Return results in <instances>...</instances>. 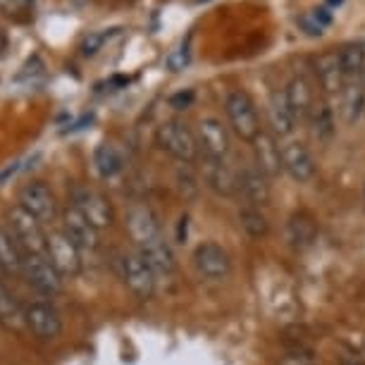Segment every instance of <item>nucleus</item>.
Segmentation results:
<instances>
[{"instance_id":"nucleus-31","label":"nucleus","mask_w":365,"mask_h":365,"mask_svg":"<svg viewBox=\"0 0 365 365\" xmlns=\"http://www.w3.org/2000/svg\"><path fill=\"white\" fill-rule=\"evenodd\" d=\"M177 182H179V191H182L187 198H194L198 194V179L191 175V172H179L177 175Z\"/></svg>"},{"instance_id":"nucleus-1","label":"nucleus","mask_w":365,"mask_h":365,"mask_svg":"<svg viewBox=\"0 0 365 365\" xmlns=\"http://www.w3.org/2000/svg\"><path fill=\"white\" fill-rule=\"evenodd\" d=\"M225 113H227V122H230L232 132L237 134L241 141L251 143L263 132L256 103L251 101L249 93L241 91V88H232V91L225 96Z\"/></svg>"},{"instance_id":"nucleus-5","label":"nucleus","mask_w":365,"mask_h":365,"mask_svg":"<svg viewBox=\"0 0 365 365\" xmlns=\"http://www.w3.org/2000/svg\"><path fill=\"white\" fill-rule=\"evenodd\" d=\"M22 277L29 282L38 294L48 296V299L63 294V289H65V277L55 270V265L46 256H41V253H26Z\"/></svg>"},{"instance_id":"nucleus-39","label":"nucleus","mask_w":365,"mask_h":365,"mask_svg":"<svg viewBox=\"0 0 365 365\" xmlns=\"http://www.w3.org/2000/svg\"><path fill=\"white\" fill-rule=\"evenodd\" d=\"M341 3H344V0H327V5H329V8H339Z\"/></svg>"},{"instance_id":"nucleus-10","label":"nucleus","mask_w":365,"mask_h":365,"mask_svg":"<svg viewBox=\"0 0 365 365\" xmlns=\"http://www.w3.org/2000/svg\"><path fill=\"white\" fill-rule=\"evenodd\" d=\"M282 170H284V175L292 177L294 182L308 184V182H313L315 172H318V165H315V158L311 150H308L306 143H301L296 139H287V141H282Z\"/></svg>"},{"instance_id":"nucleus-11","label":"nucleus","mask_w":365,"mask_h":365,"mask_svg":"<svg viewBox=\"0 0 365 365\" xmlns=\"http://www.w3.org/2000/svg\"><path fill=\"white\" fill-rule=\"evenodd\" d=\"M196 139H198V148L203 150L205 158H212V160H227L232 150L230 143V132L222 125V120L217 117H203L196 127Z\"/></svg>"},{"instance_id":"nucleus-4","label":"nucleus","mask_w":365,"mask_h":365,"mask_svg":"<svg viewBox=\"0 0 365 365\" xmlns=\"http://www.w3.org/2000/svg\"><path fill=\"white\" fill-rule=\"evenodd\" d=\"M8 227L26 253H41V256H46L48 234L43 232V225H41L29 210H24L19 203L12 205L8 210Z\"/></svg>"},{"instance_id":"nucleus-25","label":"nucleus","mask_w":365,"mask_h":365,"mask_svg":"<svg viewBox=\"0 0 365 365\" xmlns=\"http://www.w3.org/2000/svg\"><path fill=\"white\" fill-rule=\"evenodd\" d=\"M308 125H311V134L315 141L320 143H329L334 139L336 134V115L329 103L325 101H318L308 115Z\"/></svg>"},{"instance_id":"nucleus-23","label":"nucleus","mask_w":365,"mask_h":365,"mask_svg":"<svg viewBox=\"0 0 365 365\" xmlns=\"http://www.w3.org/2000/svg\"><path fill=\"white\" fill-rule=\"evenodd\" d=\"M143 256V260L153 267V272L158 277H172V274L177 272V258H175V251H172V246L168 244V239H158L153 244L148 246H141V249H136Z\"/></svg>"},{"instance_id":"nucleus-28","label":"nucleus","mask_w":365,"mask_h":365,"mask_svg":"<svg viewBox=\"0 0 365 365\" xmlns=\"http://www.w3.org/2000/svg\"><path fill=\"white\" fill-rule=\"evenodd\" d=\"M341 55V65L346 72L349 81H361L365 84V43H346L339 51Z\"/></svg>"},{"instance_id":"nucleus-29","label":"nucleus","mask_w":365,"mask_h":365,"mask_svg":"<svg viewBox=\"0 0 365 365\" xmlns=\"http://www.w3.org/2000/svg\"><path fill=\"white\" fill-rule=\"evenodd\" d=\"M93 165H96V170H98V175L108 179V177H113L122 170V158H120V153H117L115 146H110V143H101L93 153Z\"/></svg>"},{"instance_id":"nucleus-17","label":"nucleus","mask_w":365,"mask_h":365,"mask_svg":"<svg viewBox=\"0 0 365 365\" xmlns=\"http://www.w3.org/2000/svg\"><path fill=\"white\" fill-rule=\"evenodd\" d=\"M315 77H318V84L327 96L341 93V88L346 86L349 79L346 72H344L339 51H325L322 55H318V60H315Z\"/></svg>"},{"instance_id":"nucleus-21","label":"nucleus","mask_w":365,"mask_h":365,"mask_svg":"<svg viewBox=\"0 0 365 365\" xmlns=\"http://www.w3.org/2000/svg\"><path fill=\"white\" fill-rule=\"evenodd\" d=\"M282 91H284V98L289 103V108H292L296 122L308 120L313 106L318 103V101H315L313 86L308 84V79L301 77V74H294V77L287 81V86L282 88Z\"/></svg>"},{"instance_id":"nucleus-7","label":"nucleus","mask_w":365,"mask_h":365,"mask_svg":"<svg viewBox=\"0 0 365 365\" xmlns=\"http://www.w3.org/2000/svg\"><path fill=\"white\" fill-rule=\"evenodd\" d=\"M46 258L51 260L55 270L63 277H77L81 272V249L63 230H53L48 234Z\"/></svg>"},{"instance_id":"nucleus-37","label":"nucleus","mask_w":365,"mask_h":365,"mask_svg":"<svg viewBox=\"0 0 365 365\" xmlns=\"http://www.w3.org/2000/svg\"><path fill=\"white\" fill-rule=\"evenodd\" d=\"M24 5V0H0V10L5 12H17Z\"/></svg>"},{"instance_id":"nucleus-9","label":"nucleus","mask_w":365,"mask_h":365,"mask_svg":"<svg viewBox=\"0 0 365 365\" xmlns=\"http://www.w3.org/2000/svg\"><path fill=\"white\" fill-rule=\"evenodd\" d=\"M26 313V329L41 341H53L63 334V315L58 308L48 301H34L29 308H24Z\"/></svg>"},{"instance_id":"nucleus-14","label":"nucleus","mask_w":365,"mask_h":365,"mask_svg":"<svg viewBox=\"0 0 365 365\" xmlns=\"http://www.w3.org/2000/svg\"><path fill=\"white\" fill-rule=\"evenodd\" d=\"M127 232L132 241L136 244V249L141 246H148L153 241L163 239V230H160V222H158L155 212L146 208V205H134L129 208L127 212Z\"/></svg>"},{"instance_id":"nucleus-30","label":"nucleus","mask_w":365,"mask_h":365,"mask_svg":"<svg viewBox=\"0 0 365 365\" xmlns=\"http://www.w3.org/2000/svg\"><path fill=\"white\" fill-rule=\"evenodd\" d=\"M277 365H320V363L315 361V356L308 349L296 346V349H289L287 354H282Z\"/></svg>"},{"instance_id":"nucleus-34","label":"nucleus","mask_w":365,"mask_h":365,"mask_svg":"<svg viewBox=\"0 0 365 365\" xmlns=\"http://www.w3.org/2000/svg\"><path fill=\"white\" fill-rule=\"evenodd\" d=\"M191 98H194V93L187 91V93H177V96H172V108H177V110H184L191 103Z\"/></svg>"},{"instance_id":"nucleus-6","label":"nucleus","mask_w":365,"mask_h":365,"mask_svg":"<svg viewBox=\"0 0 365 365\" xmlns=\"http://www.w3.org/2000/svg\"><path fill=\"white\" fill-rule=\"evenodd\" d=\"M194 267L203 279L225 282L232 274V256L217 241H203L194 251Z\"/></svg>"},{"instance_id":"nucleus-38","label":"nucleus","mask_w":365,"mask_h":365,"mask_svg":"<svg viewBox=\"0 0 365 365\" xmlns=\"http://www.w3.org/2000/svg\"><path fill=\"white\" fill-rule=\"evenodd\" d=\"M5 46H8V38H5V34L0 31V51H5Z\"/></svg>"},{"instance_id":"nucleus-22","label":"nucleus","mask_w":365,"mask_h":365,"mask_svg":"<svg viewBox=\"0 0 365 365\" xmlns=\"http://www.w3.org/2000/svg\"><path fill=\"white\" fill-rule=\"evenodd\" d=\"M267 120H270L272 134L279 136V139H289L296 129V117L289 108V103L284 98V91H274L267 101Z\"/></svg>"},{"instance_id":"nucleus-26","label":"nucleus","mask_w":365,"mask_h":365,"mask_svg":"<svg viewBox=\"0 0 365 365\" xmlns=\"http://www.w3.org/2000/svg\"><path fill=\"white\" fill-rule=\"evenodd\" d=\"M0 325L5 329H12V332H24L26 329L24 308L3 284H0Z\"/></svg>"},{"instance_id":"nucleus-35","label":"nucleus","mask_w":365,"mask_h":365,"mask_svg":"<svg viewBox=\"0 0 365 365\" xmlns=\"http://www.w3.org/2000/svg\"><path fill=\"white\" fill-rule=\"evenodd\" d=\"M313 17L318 19V22L322 26H329L332 24V12H329V8H318V10H313Z\"/></svg>"},{"instance_id":"nucleus-33","label":"nucleus","mask_w":365,"mask_h":365,"mask_svg":"<svg viewBox=\"0 0 365 365\" xmlns=\"http://www.w3.org/2000/svg\"><path fill=\"white\" fill-rule=\"evenodd\" d=\"M103 41H106L103 34H91V36H86L84 46H81V48H84V55H93L103 46Z\"/></svg>"},{"instance_id":"nucleus-18","label":"nucleus","mask_w":365,"mask_h":365,"mask_svg":"<svg viewBox=\"0 0 365 365\" xmlns=\"http://www.w3.org/2000/svg\"><path fill=\"white\" fill-rule=\"evenodd\" d=\"M253 146V158H256V168L263 170L267 177H279L282 172V143L277 141V136L270 132H260L256 139L251 141Z\"/></svg>"},{"instance_id":"nucleus-20","label":"nucleus","mask_w":365,"mask_h":365,"mask_svg":"<svg viewBox=\"0 0 365 365\" xmlns=\"http://www.w3.org/2000/svg\"><path fill=\"white\" fill-rule=\"evenodd\" d=\"M336 113H339L344 125H358L365 115V84H361V81H346V86L336 96Z\"/></svg>"},{"instance_id":"nucleus-16","label":"nucleus","mask_w":365,"mask_h":365,"mask_svg":"<svg viewBox=\"0 0 365 365\" xmlns=\"http://www.w3.org/2000/svg\"><path fill=\"white\" fill-rule=\"evenodd\" d=\"M203 182L215 196H234L237 194V182H239V172L232 168L227 160H212V158H205L203 168H201Z\"/></svg>"},{"instance_id":"nucleus-27","label":"nucleus","mask_w":365,"mask_h":365,"mask_svg":"<svg viewBox=\"0 0 365 365\" xmlns=\"http://www.w3.org/2000/svg\"><path fill=\"white\" fill-rule=\"evenodd\" d=\"M239 230L251 239H263L270 232V222H267L263 208H251V205H241L237 212Z\"/></svg>"},{"instance_id":"nucleus-19","label":"nucleus","mask_w":365,"mask_h":365,"mask_svg":"<svg viewBox=\"0 0 365 365\" xmlns=\"http://www.w3.org/2000/svg\"><path fill=\"white\" fill-rule=\"evenodd\" d=\"M318 234H320V227L311 212L299 210L287 220V241L296 251L311 249L315 241H318Z\"/></svg>"},{"instance_id":"nucleus-3","label":"nucleus","mask_w":365,"mask_h":365,"mask_svg":"<svg viewBox=\"0 0 365 365\" xmlns=\"http://www.w3.org/2000/svg\"><path fill=\"white\" fill-rule=\"evenodd\" d=\"M120 270L122 279H125L127 289L132 292L136 299H153L155 289H158V274L153 272L139 251H127L120 256Z\"/></svg>"},{"instance_id":"nucleus-32","label":"nucleus","mask_w":365,"mask_h":365,"mask_svg":"<svg viewBox=\"0 0 365 365\" xmlns=\"http://www.w3.org/2000/svg\"><path fill=\"white\" fill-rule=\"evenodd\" d=\"M299 24L303 26V29H306L308 36H320L322 29H325V26H322V24L318 22V19L313 17V12H311L308 17H301V19H299Z\"/></svg>"},{"instance_id":"nucleus-15","label":"nucleus","mask_w":365,"mask_h":365,"mask_svg":"<svg viewBox=\"0 0 365 365\" xmlns=\"http://www.w3.org/2000/svg\"><path fill=\"white\" fill-rule=\"evenodd\" d=\"M63 232L79 246L81 253L96 251L101 244V232L96 230V227L88 222V220L81 215L72 203L63 210Z\"/></svg>"},{"instance_id":"nucleus-24","label":"nucleus","mask_w":365,"mask_h":365,"mask_svg":"<svg viewBox=\"0 0 365 365\" xmlns=\"http://www.w3.org/2000/svg\"><path fill=\"white\" fill-rule=\"evenodd\" d=\"M26 251L19 246L10 227H0V270L5 274H22Z\"/></svg>"},{"instance_id":"nucleus-12","label":"nucleus","mask_w":365,"mask_h":365,"mask_svg":"<svg viewBox=\"0 0 365 365\" xmlns=\"http://www.w3.org/2000/svg\"><path fill=\"white\" fill-rule=\"evenodd\" d=\"M237 194L241 201H244V205H251V208H265L272 198L270 177H267L263 170H258L256 165H246L244 170H239Z\"/></svg>"},{"instance_id":"nucleus-13","label":"nucleus","mask_w":365,"mask_h":365,"mask_svg":"<svg viewBox=\"0 0 365 365\" xmlns=\"http://www.w3.org/2000/svg\"><path fill=\"white\" fill-rule=\"evenodd\" d=\"M19 205H22L24 210H29L41 225L55 222V215H58L55 196L43 182H31V184H26V187H22V191H19Z\"/></svg>"},{"instance_id":"nucleus-2","label":"nucleus","mask_w":365,"mask_h":365,"mask_svg":"<svg viewBox=\"0 0 365 365\" xmlns=\"http://www.w3.org/2000/svg\"><path fill=\"white\" fill-rule=\"evenodd\" d=\"M155 143L160 146V150H165L168 155H172L175 160H179L182 165H191L198 160V139L196 132L184 125L179 120H168L158 127L155 132Z\"/></svg>"},{"instance_id":"nucleus-36","label":"nucleus","mask_w":365,"mask_h":365,"mask_svg":"<svg viewBox=\"0 0 365 365\" xmlns=\"http://www.w3.org/2000/svg\"><path fill=\"white\" fill-rule=\"evenodd\" d=\"M339 365H365V358L356 354H344L339 358Z\"/></svg>"},{"instance_id":"nucleus-8","label":"nucleus","mask_w":365,"mask_h":365,"mask_svg":"<svg viewBox=\"0 0 365 365\" xmlns=\"http://www.w3.org/2000/svg\"><path fill=\"white\" fill-rule=\"evenodd\" d=\"M72 205L77 208L81 215H84L88 222H91L96 230H110L115 225V210L113 203L108 201L106 196L98 194V191L91 189H81L77 187L72 191Z\"/></svg>"}]
</instances>
